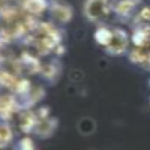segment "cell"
<instances>
[{
	"label": "cell",
	"instance_id": "11",
	"mask_svg": "<svg viewBox=\"0 0 150 150\" xmlns=\"http://www.w3.org/2000/svg\"><path fill=\"white\" fill-rule=\"evenodd\" d=\"M111 30H112V26H107V24H98V27L93 33V38H95V42L99 45L105 48L111 39Z\"/></svg>",
	"mask_w": 150,
	"mask_h": 150
},
{
	"label": "cell",
	"instance_id": "9",
	"mask_svg": "<svg viewBox=\"0 0 150 150\" xmlns=\"http://www.w3.org/2000/svg\"><path fill=\"white\" fill-rule=\"evenodd\" d=\"M48 5L50 0H21V9L35 18L48 12Z\"/></svg>",
	"mask_w": 150,
	"mask_h": 150
},
{
	"label": "cell",
	"instance_id": "6",
	"mask_svg": "<svg viewBox=\"0 0 150 150\" xmlns=\"http://www.w3.org/2000/svg\"><path fill=\"white\" fill-rule=\"evenodd\" d=\"M15 125H17V129L24 134V135H29L33 134V129L36 126V122H38V116H36V111L32 108H23L20 110L17 114H15Z\"/></svg>",
	"mask_w": 150,
	"mask_h": 150
},
{
	"label": "cell",
	"instance_id": "10",
	"mask_svg": "<svg viewBox=\"0 0 150 150\" xmlns=\"http://www.w3.org/2000/svg\"><path fill=\"white\" fill-rule=\"evenodd\" d=\"M14 143V128L11 122L0 119V150L9 147Z\"/></svg>",
	"mask_w": 150,
	"mask_h": 150
},
{
	"label": "cell",
	"instance_id": "2",
	"mask_svg": "<svg viewBox=\"0 0 150 150\" xmlns=\"http://www.w3.org/2000/svg\"><path fill=\"white\" fill-rule=\"evenodd\" d=\"M129 44H131V35L120 26H112L111 39L104 50L110 56H123L125 53L129 51Z\"/></svg>",
	"mask_w": 150,
	"mask_h": 150
},
{
	"label": "cell",
	"instance_id": "8",
	"mask_svg": "<svg viewBox=\"0 0 150 150\" xmlns=\"http://www.w3.org/2000/svg\"><path fill=\"white\" fill-rule=\"evenodd\" d=\"M41 77L48 83H56L62 74V65L59 60H48L41 63Z\"/></svg>",
	"mask_w": 150,
	"mask_h": 150
},
{
	"label": "cell",
	"instance_id": "7",
	"mask_svg": "<svg viewBox=\"0 0 150 150\" xmlns=\"http://www.w3.org/2000/svg\"><path fill=\"white\" fill-rule=\"evenodd\" d=\"M129 60L134 65H138L143 69L150 71V41L141 45H132L129 50Z\"/></svg>",
	"mask_w": 150,
	"mask_h": 150
},
{
	"label": "cell",
	"instance_id": "1",
	"mask_svg": "<svg viewBox=\"0 0 150 150\" xmlns=\"http://www.w3.org/2000/svg\"><path fill=\"white\" fill-rule=\"evenodd\" d=\"M83 14L93 24H104L110 15L111 11V0H86L83 6Z\"/></svg>",
	"mask_w": 150,
	"mask_h": 150
},
{
	"label": "cell",
	"instance_id": "4",
	"mask_svg": "<svg viewBox=\"0 0 150 150\" xmlns=\"http://www.w3.org/2000/svg\"><path fill=\"white\" fill-rule=\"evenodd\" d=\"M141 0H111L112 15L120 21H128L140 11Z\"/></svg>",
	"mask_w": 150,
	"mask_h": 150
},
{
	"label": "cell",
	"instance_id": "12",
	"mask_svg": "<svg viewBox=\"0 0 150 150\" xmlns=\"http://www.w3.org/2000/svg\"><path fill=\"white\" fill-rule=\"evenodd\" d=\"M15 150H38L36 149V144L33 141L32 137L29 135H24L23 138H20L15 144Z\"/></svg>",
	"mask_w": 150,
	"mask_h": 150
},
{
	"label": "cell",
	"instance_id": "3",
	"mask_svg": "<svg viewBox=\"0 0 150 150\" xmlns=\"http://www.w3.org/2000/svg\"><path fill=\"white\" fill-rule=\"evenodd\" d=\"M35 111L38 116V122L33 129V134L39 138H50L51 135H54L57 129V119L51 116V111L48 107H41Z\"/></svg>",
	"mask_w": 150,
	"mask_h": 150
},
{
	"label": "cell",
	"instance_id": "5",
	"mask_svg": "<svg viewBox=\"0 0 150 150\" xmlns=\"http://www.w3.org/2000/svg\"><path fill=\"white\" fill-rule=\"evenodd\" d=\"M48 12L56 26H65L74 17V9L71 8V5L62 0H50Z\"/></svg>",
	"mask_w": 150,
	"mask_h": 150
}]
</instances>
